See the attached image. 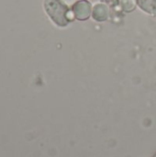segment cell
<instances>
[{"label": "cell", "mask_w": 156, "mask_h": 157, "mask_svg": "<svg viewBox=\"0 0 156 157\" xmlns=\"http://www.w3.org/2000/svg\"><path fill=\"white\" fill-rule=\"evenodd\" d=\"M136 2L144 12L150 15H156V0H136Z\"/></svg>", "instance_id": "obj_4"}, {"label": "cell", "mask_w": 156, "mask_h": 157, "mask_svg": "<svg viewBox=\"0 0 156 157\" xmlns=\"http://www.w3.org/2000/svg\"><path fill=\"white\" fill-rule=\"evenodd\" d=\"M154 157H156V155H154Z\"/></svg>", "instance_id": "obj_8"}, {"label": "cell", "mask_w": 156, "mask_h": 157, "mask_svg": "<svg viewBox=\"0 0 156 157\" xmlns=\"http://www.w3.org/2000/svg\"><path fill=\"white\" fill-rule=\"evenodd\" d=\"M120 4L126 12H131L136 7V0H120Z\"/></svg>", "instance_id": "obj_5"}, {"label": "cell", "mask_w": 156, "mask_h": 157, "mask_svg": "<svg viewBox=\"0 0 156 157\" xmlns=\"http://www.w3.org/2000/svg\"><path fill=\"white\" fill-rule=\"evenodd\" d=\"M109 9L107 5L103 3L97 4L92 9V17L97 21H105L108 18Z\"/></svg>", "instance_id": "obj_3"}, {"label": "cell", "mask_w": 156, "mask_h": 157, "mask_svg": "<svg viewBox=\"0 0 156 157\" xmlns=\"http://www.w3.org/2000/svg\"><path fill=\"white\" fill-rule=\"evenodd\" d=\"M89 2H99L100 0H88Z\"/></svg>", "instance_id": "obj_7"}, {"label": "cell", "mask_w": 156, "mask_h": 157, "mask_svg": "<svg viewBox=\"0 0 156 157\" xmlns=\"http://www.w3.org/2000/svg\"><path fill=\"white\" fill-rule=\"evenodd\" d=\"M72 10L75 18L79 20H86L92 13L91 3L86 0L77 1L73 6Z\"/></svg>", "instance_id": "obj_2"}, {"label": "cell", "mask_w": 156, "mask_h": 157, "mask_svg": "<svg viewBox=\"0 0 156 157\" xmlns=\"http://www.w3.org/2000/svg\"><path fill=\"white\" fill-rule=\"evenodd\" d=\"M44 8L51 19L59 27H65L74 20V15L61 0H45Z\"/></svg>", "instance_id": "obj_1"}, {"label": "cell", "mask_w": 156, "mask_h": 157, "mask_svg": "<svg viewBox=\"0 0 156 157\" xmlns=\"http://www.w3.org/2000/svg\"><path fill=\"white\" fill-rule=\"evenodd\" d=\"M63 3H64L66 6H73L76 2H77V0H61Z\"/></svg>", "instance_id": "obj_6"}]
</instances>
